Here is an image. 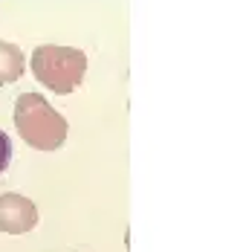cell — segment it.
<instances>
[{
    "instance_id": "cell-2",
    "label": "cell",
    "mask_w": 240,
    "mask_h": 252,
    "mask_svg": "<svg viewBox=\"0 0 240 252\" xmlns=\"http://www.w3.org/2000/svg\"><path fill=\"white\" fill-rule=\"evenodd\" d=\"M18 125L26 133V139H35L38 145H58L61 133H64V122L61 116H55L47 107V101L38 96H24L18 104Z\"/></svg>"
},
{
    "instance_id": "cell-1",
    "label": "cell",
    "mask_w": 240,
    "mask_h": 252,
    "mask_svg": "<svg viewBox=\"0 0 240 252\" xmlns=\"http://www.w3.org/2000/svg\"><path fill=\"white\" fill-rule=\"evenodd\" d=\"M84 55L67 47H41L32 55V70L55 93H70L84 78Z\"/></svg>"
},
{
    "instance_id": "cell-3",
    "label": "cell",
    "mask_w": 240,
    "mask_h": 252,
    "mask_svg": "<svg viewBox=\"0 0 240 252\" xmlns=\"http://www.w3.org/2000/svg\"><path fill=\"white\" fill-rule=\"evenodd\" d=\"M21 70H24V58L18 47L0 41V81H15L21 76Z\"/></svg>"
},
{
    "instance_id": "cell-4",
    "label": "cell",
    "mask_w": 240,
    "mask_h": 252,
    "mask_svg": "<svg viewBox=\"0 0 240 252\" xmlns=\"http://www.w3.org/2000/svg\"><path fill=\"white\" fill-rule=\"evenodd\" d=\"M9 162H12V142H9V136L0 130V174L6 171Z\"/></svg>"
}]
</instances>
